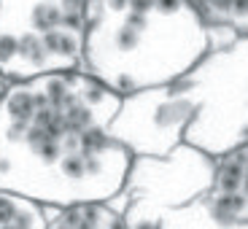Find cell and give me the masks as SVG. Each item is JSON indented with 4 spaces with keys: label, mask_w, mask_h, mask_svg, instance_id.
Returning <instances> with one entry per match:
<instances>
[{
    "label": "cell",
    "mask_w": 248,
    "mask_h": 229,
    "mask_svg": "<svg viewBox=\"0 0 248 229\" xmlns=\"http://www.w3.org/2000/svg\"><path fill=\"white\" fill-rule=\"evenodd\" d=\"M46 211V229H127L119 211H113L108 202H76L65 208Z\"/></svg>",
    "instance_id": "ba28073f"
},
{
    "label": "cell",
    "mask_w": 248,
    "mask_h": 229,
    "mask_svg": "<svg viewBox=\"0 0 248 229\" xmlns=\"http://www.w3.org/2000/svg\"><path fill=\"white\" fill-rule=\"evenodd\" d=\"M159 229H248L246 221H232L211 211L208 199L197 197L189 205H181L175 211H168L159 221Z\"/></svg>",
    "instance_id": "9c48e42d"
},
{
    "label": "cell",
    "mask_w": 248,
    "mask_h": 229,
    "mask_svg": "<svg viewBox=\"0 0 248 229\" xmlns=\"http://www.w3.org/2000/svg\"><path fill=\"white\" fill-rule=\"evenodd\" d=\"M205 199L213 213L248 224V143L216 156V173Z\"/></svg>",
    "instance_id": "52a82bcc"
},
{
    "label": "cell",
    "mask_w": 248,
    "mask_h": 229,
    "mask_svg": "<svg viewBox=\"0 0 248 229\" xmlns=\"http://www.w3.org/2000/svg\"><path fill=\"white\" fill-rule=\"evenodd\" d=\"M211 51L192 0H84V73L119 94L178 81Z\"/></svg>",
    "instance_id": "7a4b0ae2"
},
{
    "label": "cell",
    "mask_w": 248,
    "mask_h": 229,
    "mask_svg": "<svg viewBox=\"0 0 248 229\" xmlns=\"http://www.w3.org/2000/svg\"><path fill=\"white\" fill-rule=\"evenodd\" d=\"M205 25H227L237 35H248V0H192Z\"/></svg>",
    "instance_id": "8fae6325"
},
{
    "label": "cell",
    "mask_w": 248,
    "mask_h": 229,
    "mask_svg": "<svg viewBox=\"0 0 248 229\" xmlns=\"http://www.w3.org/2000/svg\"><path fill=\"white\" fill-rule=\"evenodd\" d=\"M84 0H0V76L25 81L78 70Z\"/></svg>",
    "instance_id": "3957f363"
},
{
    "label": "cell",
    "mask_w": 248,
    "mask_h": 229,
    "mask_svg": "<svg viewBox=\"0 0 248 229\" xmlns=\"http://www.w3.org/2000/svg\"><path fill=\"white\" fill-rule=\"evenodd\" d=\"M192 116L194 103L184 84L170 81L122 94V103L108 124V135L132 156H165L184 143Z\"/></svg>",
    "instance_id": "8992f818"
},
{
    "label": "cell",
    "mask_w": 248,
    "mask_h": 229,
    "mask_svg": "<svg viewBox=\"0 0 248 229\" xmlns=\"http://www.w3.org/2000/svg\"><path fill=\"white\" fill-rule=\"evenodd\" d=\"M216 156L178 143L165 156H132L124 183L111 199L127 229H159L168 211L202 197L213 183Z\"/></svg>",
    "instance_id": "5b68a950"
},
{
    "label": "cell",
    "mask_w": 248,
    "mask_h": 229,
    "mask_svg": "<svg viewBox=\"0 0 248 229\" xmlns=\"http://www.w3.org/2000/svg\"><path fill=\"white\" fill-rule=\"evenodd\" d=\"M6 87H8V81H6V78H3V76H0V94L6 92Z\"/></svg>",
    "instance_id": "7c38bea8"
},
{
    "label": "cell",
    "mask_w": 248,
    "mask_h": 229,
    "mask_svg": "<svg viewBox=\"0 0 248 229\" xmlns=\"http://www.w3.org/2000/svg\"><path fill=\"white\" fill-rule=\"evenodd\" d=\"M122 94L84 70L8 81L0 94V189L65 208L106 202L132 154L108 135Z\"/></svg>",
    "instance_id": "6da1fadb"
},
{
    "label": "cell",
    "mask_w": 248,
    "mask_h": 229,
    "mask_svg": "<svg viewBox=\"0 0 248 229\" xmlns=\"http://www.w3.org/2000/svg\"><path fill=\"white\" fill-rule=\"evenodd\" d=\"M178 81L194 103L184 143L211 156L248 143V35L202 54Z\"/></svg>",
    "instance_id": "277c9868"
},
{
    "label": "cell",
    "mask_w": 248,
    "mask_h": 229,
    "mask_svg": "<svg viewBox=\"0 0 248 229\" xmlns=\"http://www.w3.org/2000/svg\"><path fill=\"white\" fill-rule=\"evenodd\" d=\"M0 229H46L44 205L0 189Z\"/></svg>",
    "instance_id": "30bf717a"
}]
</instances>
